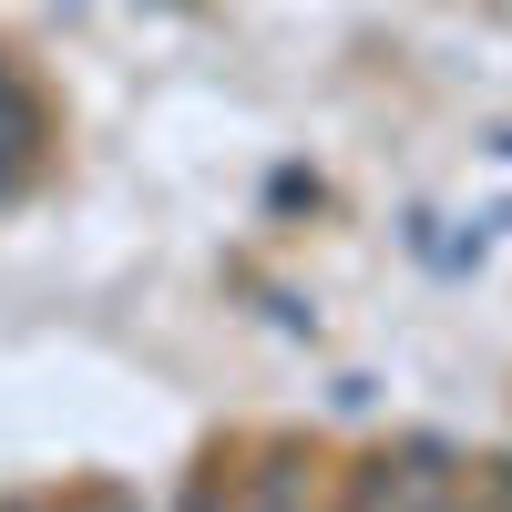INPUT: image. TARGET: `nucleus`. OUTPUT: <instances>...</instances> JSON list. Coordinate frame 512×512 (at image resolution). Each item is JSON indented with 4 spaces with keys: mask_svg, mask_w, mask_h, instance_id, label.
Instances as JSON below:
<instances>
[{
    "mask_svg": "<svg viewBox=\"0 0 512 512\" xmlns=\"http://www.w3.org/2000/svg\"><path fill=\"white\" fill-rule=\"evenodd\" d=\"M441 512H482V502H451V492H441Z\"/></svg>",
    "mask_w": 512,
    "mask_h": 512,
    "instance_id": "nucleus-1",
    "label": "nucleus"
},
{
    "mask_svg": "<svg viewBox=\"0 0 512 512\" xmlns=\"http://www.w3.org/2000/svg\"><path fill=\"white\" fill-rule=\"evenodd\" d=\"M502 512H512V472H502Z\"/></svg>",
    "mask_w": 512,
    "mask_h": 512,
    "instance_id": "nucleus-2",
    "label": "nucleus"
}]
</instances>
